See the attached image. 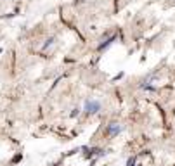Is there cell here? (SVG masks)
<instances>
[{
    "label": "cell",
    "mask_w": 175,
    "mask_h": 166,
    "mask_svg": "<svg viewBox=\"0 0 175 166\" xmlns=\"http://www.w3.org/2000/svg\"><path fill=\"white\" fill-rule=\"evenodd\" d=\"M101 107H102V104L99 101H87L83 106V111L87 114H96L101 111Z\"/></svg>",
    "instance_id": "cell-1"
},
{
    "label": "cell",
    "mask_w": 175,
    "mask_h": 166,
    "mask_svg": "<svg viewBox=\"0 0 175 166\" xmlns=\"http://www.w3.org/2000/svg\"><path fill=\"white\" fill-rule=\"evenodd\" d=\"M115 38H116V37H109V38L106 40V42H104V43H101V45H99V50H104L106 47H109V45H111V43L115 42Z\"/></svg>",
    "instance_id": "cell-3"
},
{
    "label": "cell",
    "mask_w": 175,
    "mask_h": 166,
    "mask_svg": "<svg viewBox=\"0 0 175 166\" xmlns=\"http://www.w3.org/2000/svg\"><path fill=\"white\" fill-rule=\"evenodd\" d=\"M80 113V109H73V113H71V116H78Z\"/></svg>",
    "instance_id": "cell-4"
},
{
    "label": "cell",
    "mask_w": 175,
    "mask_h": 166,
    "mask_svg": "<svg viewBox=\"0 0 175 166\" xmlns=\"http://www.w3.org/2000/svg\"><path fill=\"white\" fill-rule=\"evenodd\" d=\"M120 132H122V125L116 123V121L109 123L108 125V128H106V135H109V137H116Z\"/></svg>",
    "instance_id": "cell-2"
}]
</instances>
